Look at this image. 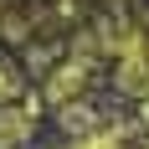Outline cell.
<instances>
[{
    "instance_id": "cell-1",
    "label": "cell",
    "mask_w": 149,
    "mask_h": 149,
    "mask_svg": "<svg viewBox=\"0 0 149 149\" xmlns=\"http://www.w3.org/2000/svg\"><path fill=\"white\" fill-rule=\"evenodd\" d=\"M118 88L149 98V31H134L118 41Z\"/></svg>"
},
{
    "instance_id": "cell-2",
    "label": "cell",
    "mask_w": 149,
    "mask_h": 149,
    "mask_svg": "<svg viewBox=\"0 0 149 149\" xmlns=\"http://www.w3.org/2000/svg\"><path fill=\"white\" fill-rule=\"evenodd\" d=\"M26 134H31V118H26V113H10V108H0V149H15Z\"/></svg>"
},
{
    "instance_id": "cell-3",
    "label": "cell",
    "mask_w": 149,
    "mask_h": 149,
    "mask_svg": "<svg viewBox=\"0 0 149 149\" xmlns=\"http://www.w3.org/2000/svg\"><path fill=\"white\" fill-rule=\"evenodd\" d=\"M15 88H21V77H15L10 67H0V103H10V98H15Z\"/></svg>"
}]
</instances>
